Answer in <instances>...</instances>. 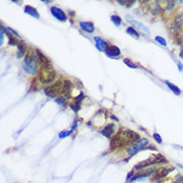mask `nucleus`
Instances as JSON below:
<instances>
[{"instance_id": "nucleus-1", "label": "nucleus", "mask_w": 183, "mask_h": 183, "mask_svg": "<svg viewBox=\"0 0 183 183\" xmlns=\"http://www.w3.org/2000/svg\"><path fill=\"white\" fill-rule=\"evenodd\" d=\"M140 140V136L138 133L134 132L133 130L129 129L120 128L113 137H111L110 140V147L111 150L118 149L123 146L131 144L132 142H137Z\"/></svg>"}, {"instance_id": "nucleus-2", "label": "nucleus", "mask_w": 183, "mask_h": 183, "mask_svg": "<svg viewBox=\"0 0 183 183\" xmlns=\"http://www.w3.org/2000/svg\"><path fill=\"white\" fill-rule=\"evenodd\" d=\"M38 64L39 60L36 51H28L24 60L22 61L21 66L27 74L35 75L38 71Z\"/></svg>"}, {"instance_id": "nucleus-3", "label": "nucleus", "mask_w": 183, "mask_h": 183, "mask_svg": "<svg viewBox=\"0 0 183 183\" xmlns=\"http://www.w3.org/2000/svg\"><path fill=\"white\" fill-rule=\"evenodd\" d=\"M160 163H167V160L162 154H159V153H158V154H154V155L150 156L148 159L139 162L135 166V169L142 170V169H145V168H148L149 166H151V165L160 164Z\"/></svg>"}, {"instance_id": "nucleus-4", "label": "nucleus", "mask_w": 183, "mask_h": 183, "mask_svg": "<svg viewBox=\"0 0 183 183\" xmlns=\"http://www.w3.org/2000/svg\"><path fill=\"white\" fill-rule=\"evenodd\" d=\"M63 93V81H56L52 85L46 87L44 94L50 98H57L60 94Z\"/></svg>"}, {"instance_id": "nucleus-5", "label": "nucleus", "mask_w": 183, "mask_h": 183, "mask_svg": "<svg viewBox=\"0 0 183 183\" xmlns=\"http://www.w3.org/2000/svg\"><path fill=\"white\" fill-rule=\"evenodd\" d=\"M56 77V73L53 68H41L38 73V78L41 83H51Z\"/></svg>"}, {"instance_id": "nucleus-6", "label": "nucleus", "mask_w": 183, "mask_h": 183, "mask_svg": "<svg viewBox=\"0 0 183 183\" xmlns=\"http://www.w3.org/2000/svg\"><path fill=\"white\" fill-rule=\"evenodd\" d=\"M148 143H149L148 139L142 138V139H140L139 141H137V142H135L134 144L129 146L127 149H126V152H127V154L129 156H133V155H135L138 151L145 149V146H147Z\"/></svg>"}, {"instance_id": "nucleus-7", "label": "nucleus", "mask_w": 183, "mask_h": 183, "mask_svg": "<svg viewBox=\"0 0 183 183\" xmlns=\"http://www.w3.org/2000/svg\"><path fill=\"white\" fill-rule=\"evenodd\" d=\"M172 170H174V167H162V168H159V169H157L154 172V174H153V176H152V180H154V181H157V180L163 179V178L166 177L167 175L169 174V172H171Z\"/></svg>"}, {"instance_id": "nucleus-8", "label": "nucleus", "mask_w": 183, "mask_h": 183, "mask_svg": "<svg viewBox=\"0 0 183 183\" xmlns=\"http://www.w3.org/2000/svg\"><path fill=\"white\" fill-rule=\"evenodd\" d=\"M50 12H51V14L57 19V20L62 21V22H65V21L67 20L66 14H65L64 11H63L62 9H60L59 7H56V6L51 7Z\"/></svg>"}, {"instance_id": "nucleus-9", "label": "nucleus", "mask_w": 183, "mask_h": 183, "mask_svg": "<svg viewBox=\"0 0 183 183\" xmlns=\"http://www.w3.org/2000/svg\"><path fill=\"white\" fill-rule=\"evenodd\" d=\"M156 170L157 169H156L155 167L147 168V169H144V170H140L139 173H137V174L134 175V176L131 178V181H135V180H137V179H141V178L150 176L151 174H154V172L156 171Z\"/></svg>"}, {"instance_id": "nucleus-10", "label": "nucleus", "mask_w": 183, "mask_h": 183, "mask_svg": "<svg viewBox=\"0 0 183 183\" xmlns=\"http://www.w3.org/2000/svg\"><path fill=\"white\" fill-rule=\"evenodd\" d=\"M36 54H37V56H38L39 63H40L41 66H42L43 68H53L52 64H51V61L48 59V58L46 57L40 50H38V49L36 50Z\"/></svg>"}, {"instance_id": "nucleus-11", "label": "nucleus", "mask_w": 183, "mask_h": 183, "mask_svg": "<svg viewBox=\"0 0 183 183\" xmlns=\"http://www.w3.org/2000/svg\"><path fill=\"white\" fill-rule=\"evenodd\" d=\"M115 132V124L114 123H109L100 131V133L103 136H105L106 138H111V136L113 135Z\"/></svg>"}, {"instance_id": "nucleus-12", "label": "nucleus", "mask_w": 183, "mask_h": 183, "mask_svg": "<svg viewBox=\"0 0 183 183\" xmlns=\"http://www.w3.org/2000/svg\"><path fill=\"white\" fill-rule=\"evenodd\" d=\"M182 24H183V13L177 15L176 18L174 19V21H173V23L171 25V30L173 32H179Z\"/></svg>"}, {"instance_id": "nucleus-13", "label": "nucleus", "mask_w": 183, "mask_h": 183, "mask_svg": "<svg viewBox=\"0 0 183 183\" xmlns=\"http://www.w3.org/2000/svg\"><path fill=\"white\" fill-rule=\"evenodd\" d=\"M83 98H84L83 93H80L77 97H75L74 102L70 104V107H71V109L73 111L77 112L80 110V108H81V102L83 101Z\"/></svg>"}, {"instance_id": "nucleus-14", "label": "nucleus", "mask_w": 183, "mask_h": 183, "mask_svg": "<svg viewBox=\"0 0 183 183\" xmlns=\"http://www.w3.org/2000/svg\"><path fill=\"white\" fill-rule=\"evenodd\" d=\"M105 53L109 57H118L121 54V51L115 45H109L108 48L105 50Z\"/></svg>"}, {"instance_id": "nucleus-15", "label": "nucleus", "mask_w": 183, "mask_h": 183, "mask_svg": "<svg viewBox=\"0 0 183 183\" xmlns=\"http://www.w3.org/2000/svg\"><path fill=\"white\" fill-rule=\"evenodd\" d=\"M94 41L96 43V47L97 49H99L100 51H105L107 48H108V43L106 42L105 40H103L102 38L100 37H94Z\"/></svg>"}, {"instance_id": "nucleus-16", "label": "nucleus", "mask_w": 183, "mask_h": 183, "mask_svg": "<svg viewBox=\"0 0 183 183\" xmlns=\"http://www.w3.org/2000/svg\"><path fill=\"white\" fill-rule=\"evenodd\" d=\"M79 26L82 30L87 33H93L95 30L94 24L92 22H83V21H81V22H79Z\"/></svg>"}, {"instance_id": "nucleus-17", "label": "nucleus", "mask_w": 183, "mask_h": 183, "mask_svg": "<svg viewBox=\"0 0 183 183\" xmlns=\"http://www.w3.org/2000/svg\"><path fill=\"white\" fill-rule=\"evenodd\" d=\"M17 47H18V51H17V58H21L22 56H24L27 52V47H26L25 43L23 41H18V44H17Z\"/></svg>"}, {"instance_id": "nucleus-18", "label": "nucleus", "mask_w": 183, "mask_h": 183, "mask_svg": "<svg viewBox=\"0 0 183 183\" xmlns=\"http://www.w3.org/2000/svg\"><path fill=\"white\" fill-rule=\"evenodd\" d=\"M130 22L134 26V27H136L137 29H139L140 31H142L143 33L147 34V35H149V34H150V30L147 27H146L144 24H142L141 22H138V21H136V20H132V21H130Z\"/></svg>"}, {"instance_id": "nucleus-19", "label": "nucleus", "mask_w": 183, "mask_h": 183, "mask_svg": "<svg viewBox=\"0 0 183 183\" xmlns=\"http://www.w3.org/2000/svg\"><path fill=\"white\" fill-rule=\"evenodd\" d=\"M24 12L29 14V15L35 17V18H39V17H40V15H39V13H38V11L36 10V8H34V7L30 6V5L25 6V8H24Z\"/></svg>"}, {"instance_id": "nucleus-20", "label": "nucleus", "mask_w": 183, "mask_h": 183, "mask_svg": "<svg viewBox=\"0 0 183 183\" xmlns=\"http://www.w3.org/2000/svg\"><path fill=\"white\" fill-rule=\"evenodd\" d=\"M165 84H166L167 86L169 87L170 89H171V91H173V93H174V94H176V95L181 94V90H180L179 87H177L176 85L172 84L171 82H169V81H165Z\"/></svg>"}, {"instance_id": "nucleus-21", "label": "nucleus", "mask_w": 183, "mask_h": 183, "mask_svg": "<svg viewBox=\"0 0 183 183\" xmlns=\"http://www.w3.org/2000/svg\"><path fill=\"white\" fill-rule=\"evenodd\" d=\"M71 88H72L71 81H69V80H65V81H63V93L62 94L69 93Z\"/></svg>"}, {"instance_id": "nucleus-22", "label": "nucleus", "mask_w": 183, "mask_h": 183, "mask_svg": "<svg viewBox=\"0 0 183 183\" xmlns=\"http://www.w3.org/2000/svg\"><path fill=\"white\" fill-rule=\"evenodd\" d=\"M126 32H127L128 34H130V35H132L133 37L135 38H139V33L137 32V31L134 29V27H128L127 29H126Z\"/></svg>"}, {"instance_id": "nucleus-23", "label": "nucleus", "mask_w": 183, "mask_h": 183, "mask_svg": "<svg viewBox=\"0 0 183 183\" xmlns=\"http://www.w3.org/2000/svg\"><path fill=\"white\" fill-rule=\"evenodd\" d=\"M111 21L115 24L116 26H120L121 23H122V19L117 15H112L111 16Z\"/></svg>"}, {"instance_id": "nucleus-24", "label": "nucleus", "mask_w": 183, "mask_h": 183, "mask_svg": "<svg viewBox=\"0 0 183 183\" xmlns=\"http://www.w3.org/2000/svg\"><path fill=\"white\" fill-rule=\"evenodd\" d=\"M72 132H73L72 130H63L58 134V137L59 138H65V137H67V136H69Z\"/></svg>"}, {"instance_id": "nucleus-25", "label": "nucleus", "mask_w": 183, "mask_h": 183, "mask_svg": "<svg viewBox=\"0 0 183 183\" xmlns=\"http://www.w3.org/2000/svg\"><path fill=\"white\" fill-rule=\"evenodd\" d=\"M175 4H176V1H167L166 2V11H171L173 8H174Z\"/></svg>"}, {"instance_id": "nucleus-26", "label": "nucleus", "mask_w": 183, "mask_h": 183, "mask_svg": "<svg viewBox=\"0 0 183 183\" xmlns=\"http://www.w3.org/2000/svg\"><path fill=\"white\" fill-rule=\"evenodd\" d=\"M55 101L57 102L59 105L64 106L65 105V101H66V98H65V96H59V97H57V98L55 99Z\"/></svg>"}, {"instance_id": "nucleus-27", "label": "nucleus", "mask_w": 183, "mask_h": 183, "mask_svg": "<svg viewBox=\"0 0 183 183\" xmlns=\"http://www.w3.org/2000/svg\"><path fill=\"white\" fill-rule=\"evenodd\" d=\"M124 61V63H125L126 65H127L128 67H130V68H133V69H135V68H137V66H136L135 64L131 61L130 59H128V58H125V59H123Z\"/></svg>"}, {"instance_id": "nucleus-28", "label": "nucleus", "mask_w": 183, "mask_h": 183, "mask_svg": "<svg viewBox=\"0 0 183 183\" xmlns=\"http://www.w3.org/2000/svg\"><path fill=\"white\" fill-rule=\"evenodd\" d=\"M6 34L8 35V37H9V45L13 46V45H17V44H18V41H17L16 39L13 37V36L10 35V34H9L8 32H7Z\"/></svg>"}, {"instance_id": "nucleus-29", "label": "nucleus", "mask_w": 183, "mask_h": 183, "mask_svg": "<svg viewBox=\"0 0 183 183\" xmlns=\"http://www.w3.org/2000/svg\"><path fill=\"white\" fill-rule=\"evenodd\" d=\"M155 40L157 41L158 43H160L161 45H163V46H166V44H167V43H166V40H165V39L163 38V37H161V36H156V37H155Z\"/></svg>"}, {"instance_id": "nucleus-30", "label": "nucleus", "mask_w": 183, "mask_h": 183, "mask_svg": "<svg viewBox=\"0 0 183 183\" xmlns=\"http://www.w3.org/2000/svg\"><path fill=\"white\" fill-rule=\"evenodd\" d=\"M153 137H154V140L157 143H159V144H161V143H162V138H161V136L158 133H154V134H153Z\"/></svg>"}, {"instance_id": "nucleus-31", "label": "nucleus", "mask_w": 183, "mask_h": 183, "mask_svg": "<svg viewBox=\"0 0 183 183\" xmlns=\"http://www.w3.org/2000/svg\"><path fill=\"white\" fill-rule=\"evenodd\" d=\"M3 29L4 26H1V33H0V44H3V40H4V33H3Z\"/></svg>"}, {"instance_id": "nucleus-32", "label": "nucleus", "mask_w": 183, "mask_h": 183, "mask_svg": "<svg viewBox=\"0 0 183 183\" xmlns=\"http://www.w3.org/2000/svg\"><path fill=\"white\" fill-rule=\"evenodd\" d=\"M6 30H7V31H9V32H10V33H12L14 36H17V37H19V34L17 33L15 30H13V29H12V28H10V27H7V28H6Z\"/></svg>"}, {"instance_id": "nucleus-33", "label": "nucleus", "mask_w": 183, "mask_h": 183, "mask_svg": "<svg viewBox=\"0 0 183 183\" xmlns=\"http://www.w3.org/2000/svg\"><path fill=\"white\" fill-rule=\"evenodd\" d=\"M117 2H118L120 5H126V3H128V1H121V0H117Z\"/></svg>"}, {"instance_id": "nucleus-34", "label": "nucleus", "mask_w": 183, "mask_h": 183, "mask_svg": "<svg viewBox=\"0 0 183 183\" xmlns=\"http://www.w3.org/2000/svg\"><path fill=\"white\" fill-rule=\"evenodd\" d=\"M178 69H179L180 70V71H182V70H183V66H182V63H178Z\"/></svg>"}, {"instance_id": "nucleus-35", "label": "nucleus", "mask_w": 183, "mask_h": 183, "mask_svg": "<svg viewBox=\"0 0 183 183\" xmlns=\"http://www.w3.org/2000/svg\"><path fill=\"white\" fill-rule=\"evenodd\" d=\"M181 181H183V179H180V178H179V179H176L175 181H173L172 183H180Z\"/></svg>"}, {"instance_id": "nucleus-36", "label": "nucleus", "mask_w": 183, "mask_h": 183, "mask_svg": "<svg viewBox=\"0 0 183 183\" xmlns=\"http://www.w3.org/2000/svg\"><path fill=\"white\" fill-rule=\"evenodd\" d=\"M133 174H134L133 172H130V173H129V174H128V176H127V179H130V176H132Z\"/></svg>"}, {"instance_id": "nucleus-37", "label": "nucleus", "mask_w": 183, "mask_h": 183, "mask_svg": "<svg viewBox=\"0 0 183 183\" xmlns=\"http://www.w3.org/2000/svg\"><path fill=\"white\" fill-rule=\"evenodd\" d=\"M42 2H45V3H51V1H46V0H42Z\"/></svg>"}, {"instance_id": "nucleus-38", "label": "nucleus", "mask_w": 183, "mask_h": 183, "mask_svg": "<svg viewBox=\"0 0 183 183\" xmlns=\"http://www.w3.org/2000/svg\"><path fill=\"white\" fill-rule=\"evenodd\" d=\"M180 183H183V181H181V182H180Z\"/></svg>"}]
</instances>
